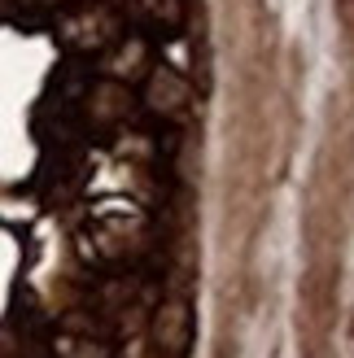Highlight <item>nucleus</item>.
Instances as JSON below:
<instances>
[{"instance_id":"f03ea898","label":"nucleus","mask_w":354,"mask_h":358,"mask_svg":"<svg viewBox=\"0 0 354 358\" xmlns=\"http://www.w3.org/2000/svg\"><path fill=\"white\" fill-rule=\"evenodd\" d=\"M157 345H167L175 358L184 354V345H188V306H167L162 315H157Z\"/></svg>"},{"instance_id":"f257e3e1","label":"nucleus","mask_w":354,"mask_h":358,"mask_svg":"<svg viewBox=\"0 0 354 358\" xmlns=\"http://www.w3.org/2000/svg\"><path fill=\"white\" fill-rule=\"evenodd\" d=\"M341 236L346 219L324 184H315L306 219H302V241H306V262L297 275V358H337V319H341Z\"/></svg>"}]
</instances>
